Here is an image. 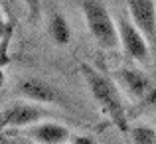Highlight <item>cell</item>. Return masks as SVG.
<instances>
[{
    "instance_id": "cell-4",
    "label": "cell",
    "mask_w": 156,
    "mask_h": 144,
    "mask_svg": "<svg viewBox=\"0 0 156 144\" xmlns=\"http://www.w3.org/2000/svg\"><path fill=\"white\" fill-rule=\"evenodd\" d=\"M117 28H119V42L126 51V55L133 57L138 63H146L148 61V40H146V36L134 26L133 20L126 18H119Z\"/></svg>"
},
{
    "instance_id": "cell-1",
    "label": "cell",
    "mask_w": 156,
    "mask_h": 144,
    "mask_svg": "<svg viewBox=\"0 0 156 144\" xmlns=\"http://www.w3.org/2000/svg\"><path fill=\"white\" fill-rule=\"evenodd\" d=\"M79 69H81V75H83L93 99L101 107V111L113 121V125L119 130L129 132V121H126L125 103H122V97H121V91H119L117 83L111 77L99 73L97 69H93L87 63H81Z\"/></svg>"
},
{
    "instance_id": "cell-10",
    "label": "cell",
    "mask_w": 156,
    "mask_h": 144,
    "mask_svg": "<svg viewBox=\"0 0 156 144\" xmlns=\"http://www.w3.org/2000/svg\"><path fill=\"white\" fill-rule=\"evenodd\" d=\"M129 132L134 144H156V128L148 125H134Z\"/></svg>"
},
{
    "instance_id": "cell-14",
    "label": "cell",
    "mask_w": 156,
    "mask_h": 144,
    "mask_svg": "<svg viewBox=\"0 0 156 144\" xmlns=\"http://www.w3.org/2000/svg\"><path fill=\"white\" fill-rule=\"evenodd\" d=\"M10 144H38V142L32 140V138H28V136H20V138H12Z\"/></svg>"
},
{
    "instance_id": "cell-6",
    "label": "cell",
    "mask_w": 156,
    "mask_h": 144,
    "mask_svg": "<svg viewBox=\"0 0 156 144\" xmlns=\"http://www.w3.org/2000/svg\"><path fill=\"white\" fill-rule=\"evenodd\" d=\"M133 24L146 36L148 42H156V4L154 0H126Z\"/></svg>"
},
{
    "instance_id": "cell-8",
    "label": "cell",
    "mask_w": 156,
    "mask_h": 144,
    "mask_svg": "<svg viewBox=\"0 0 156 144\" xmlns=\"http://www.w3.org/2000/svg\"><path fill=\"white\" fill-rule=\"evenodd\" d=\"M117 79L119 83L125 87V91L129 93L130 97L134 99H144V95L148 93V89L152 87L150 85V79L140 71V69H134V67H122L117 71Z\"/></svg>"
},
{
    "instance_id": "cell-15",
    "label": "cell",
    "mask_w": 156,
    "mask_h": 144,
    "mask_svg": "<svg viewBox=\"0 0 156 144\" xmlns=\"http://www.w3.org/2000/svg\"><path fill=\"white\" fill-rule=\"evenodd\" d=\"M67 144H93V140L87 136H77V138H71Z\"/></svg>"
},
{
    "instance_id": "cell-5",
    "label": "cell",
    "mask_w": 156,
    "mask_h": 144,
    "mask_svg": "<svg viewBox=\"0 0 156 144\" xmlns=\"http://www.w3.org/2000/svg\"><path fill=\"white\" fill-rule=\"evenodd\" d=\"M18 93L28 101L40 103V105H53L63 103V93L51 83L40 79V77H28L18 83Z\"/></svg>"
},
{
    "instance_id": "cell-3",
    "label": "cell",
    "mask_w": 156,
    "mask_h": 144,
    "mask_svg": "<svg viewBox=\"0 0 156 144\" xmlns=\"http://www.w3.org/2000/svg\"><path fill=\"white\" fill-rule=\"evenodd\" d=\"M50 117L40 103H12L0 113V128H26Z\"/></svg>"
},
{
    "instance_id": "cell-2",
    "label": "cell",
    "mask_w": 156,
    "mask_h": 144,
    "mask_svg": "<svg viewBox=\"0 0 156 144\" xmlns=\"http://www.w3.org/2000/svg\"><path fill=\"white\" fill-rule=\"evenodd\" d=\"M83 18L87 24V30L97 46L103 49H115L119 46V28L113 20L109 8L103 0H83L81 2Z\"/></svg>"
},
{
    "instance_id": "cell-12",
    "label": "cell",
    "mask_w": 156,
    "mask_h": 144,
    "mask_svg": "<svg viewBox=\"0 0 156 144\" xmlns=\"http://www.w3.org/2000/svg\"><path fill=\"white\" fill-rule=\"evenodd\" d=\"M142 101H144L146 105H150V107H156V87H150L148 93L144 95V99H142Z\"/></svg>"
},
{
    "instance_id": "cell-11",
    "label": "cell",
    "mask_w": 156,
    "mask_h": 144,
    "mask_svg": "<svg viewBox=\"0 0 156 144\" xmlns=\"http://www.w3.org/2000/svg\"><path fill=\"white\" fill-rule=\"evenodd\" d=\"M22 2L28 6V10H30V16H32V18H38L40 6H42V0H22Z\"/></svg>"
},
{
    "instance_id": "cell-16",
    "label": "cell",
    "mask_w": 156,
    "mask_h": 144,
    "mask_svg": "<svg viewBox=\"0 0 156 144\" xmlns=\"http://www.w3.org/2000/svg\"><path fill=\"white\" fill-rule=\"evenodd\" d=\"M4 81H6V75H4V71H2V67H0V89L4 87Z\"/></svg>"
},
{
    "instance_id": "cell-13",
    "label": "cell",
    "mask_w": 156,
    "mask_h": 144,
    "mask_svg": "<svg viewBox=\"0 0 156 144\" xmlns=\"http://www.w3.org/2000/svg\"><path fill=\"white\" fill-rule=\"evenodd\" d=\"M8 30H10V24H8L6 20H4V14H2V6H0V38H2V36L6 34Z\"/></svg>"
},
{
    "instance_id": "cell-7",
    "label": "cell",
    "mask_w": 156,
    "mask_h": 144,
    "mask_svg": "<svg viewBox=\"0 0 156 144\" xmlns=\"http://www.w3.org/2000/svg\"><path fill=\"white\" fill-rule=\"evenodd\" d=\"M24 134L38 144H67L71 140V132L67 126L53 121H40L36 125L26 126Z\"/></svg>"
},
{
    "instance_id": "cell-9",
    "label": "cell",
    "mask_w": 156,
    "mask_h": 144,
    "mask_svg": "<svg viewBox=\"0 0 156 144\" xmlns=\"http://www.w3.org/2000/svg\"><path fill=\"white\" fill-rule=\"evenodd\" d=\"M48 32H50L51 40L57 44V46H67L71 42V28H69V22L63 14L59 12H53L50 16V22H48Z\"/></svg>"
}]
</instances>
